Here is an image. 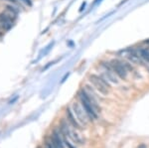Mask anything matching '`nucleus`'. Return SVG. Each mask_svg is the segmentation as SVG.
Returning <instances> with one entry per match:
<instances>
[{
  "label": "nucleus",
  "instance_id": "obj_16",
  "mask_svg": "<svg viewBox=\"0 0 149 148\" xmlns=\"http://www.w3.org/2000/svg\"><path fill=\"white\" fill-rule=\"evenodd\" d=\"M139 148H145V145H141V146L139 147Z\"/></svg>",
  "mask_w": 149,
  "mask_h": 148
},
{
  "label": "nucleus",
  "instance_id": "obj_15",
  "mask_svg": "<svg viewBox=\"0 0 149 148\" xmlns=\"http://www.w3.org/2000/svg\"><path fill=\"white\" fill-rule=\"evenodd\" d=\"M98 1H100V0H95V2H93V4H95V3H97V2Z\"/></svg>",
  "mask_w": 149,
  "mask_h": 148
},
{
  "label": "nucleus",
  "instance_id": "obj_4",
  "mask_svg": "<svg viewBox=\"0 0 149 148\" xmlns=\"http://www.w3.org/2000/svg\"><path fill=\"white\" fill-rule=\"evenodd\" d=\"M15 18L14 16H12L11 14H9L8 12H1L0 13V21L3 24L5 30H9L13 26V19Z\"/></svg>",
  "mask_w": 149,
  "mask_h": 148
},
{
  "label": "nucleus",
  "instance_id": "obj_12",
  "mask_svg": "<svg viewBox=\"0 0 149 148\" xmlns=\"http://www.w3.org/2000/svg\"><path fill=\"white\" fill-rule=\"evenodd\" d=\"M23 2H25L27 5H29V6H31L32 5V2H31V0H22Z\"/></svg>",
  "mask_w": 149,
  "mask_h": 148
},
{
  "label": "nucleus",
  "instance_id": "obj_11",
  "mask_svg": "<svg viewBox=\"0 0 149 148\" xmlns=\"http://www.w3.org/2000/svg\"><path fill=\"white\" fill-rule=\"evenodd\" d=\"M47 148H55L54 144H53V142L52 143L51 142H48L47 143Z\"/></svg>",
  "mask_w": 149,
  "mask_h": 148
},
{
  "label": "nucleus",
  "instance_id": "obj_13",
  "mask_svg": "<svg viewBox=\"0 0 149 148\" xmlns=\"http://www.w3.org/2000/svg\"><path fill=\"white\" fill-rule=\"evenodd\" d=\"M5 1H9V2H11V3H14V4L17 3V0H5Z\"/></svg>",
  "mask_w": 149,
  "mask_h": 148
},
{
  "label": "nucleus",
  "instance_id": "obj_17",
  "mask_svg": "<svg viewBox=\"0 0 149 148\" xmlns=\"http://www.w3.org/2000/svg\"><path fill=\"white\" fill-rule=\"evenodd\" d=\"M146 68H147V69H148V70H149V67H147V66H146Z\"/></svg>",
  "mask_w": 149,
  "mask_h": 148
},
{
  "label": "nucleus",
  "instance_id": "obj_2",
  "mask_svg": "<svg viewBox=\"0 0 149 148\" xmlns=\"http://www.w3.org/2000/svg\"><path fill=\"white\" fill-rule=\"evenodd\" d=\"M73 110L74 114L76 115V118L78 119V121L80 123L84 125H86L88 122V115L86 113V111L85 110V108L83 107V106H81L79 102H74L73 104Z\"/></svg>",
  "mask_w": 149,
  "mask_h": 148
},
{
  "label": "nucleus",
  "instance_id": "obj_5",
  "mask_svg": "<svg viewBox=\"0 0 149 148\" xmlns=\"http://www.w3.org/2000/svg\"><path fill=\"white\" fill-rule=\"evenodd\" d=\"M66 113H67V116H68V120L70 121V123H71L74 127L80 128L81 127L80 123H79V121L77 120L76 117L74 116V114H73V113H72L71 109H70V107H68V108L66 109Z\"/></svg>",
  "mask_w": 149,
  "mask_h": 148
},
{
  "label": "nucleus",
  "instance_id": "obj_3",
  "mask_svg": "<svg viewBox=\"0 0 149 148\" xmlns=\"http://www.w3.org/2000/svg\"><path fill=\"white\" fill-rule=\"evenodd\" d=\"M110 65H111L112 69H113L115 75L117 76V77H119L122 80H124V79H126L127 77V70L125 69V67L124 65L122 64L121 60H111V61L109 62Z\"/></svg>",
  "mask_w": 149,
  "mask_h": 148
},
{
  "label": "nucleus",
  "instance_id": "obj_6",
  "mask_svg": "<svg viewBox=\"0 0 149 148\" xmlns=\"http://www.w3.org/2000/svg\"><path fill=\"white\" fill-rule=\"evenodd\" d=\"M53 144H54L55 148H64L63 141H62L59 133L54 132V134H53Z\"/></svg>",
  "mask_w": 149,
  "mask_h": 148
},
{
  "label": "nucleus",
  "instance_id": "obj_10",
  "mask_svg": "<svg viewBox=\"0 0 149 148\" xmlns=\"http://www.w3.org/2000/svg\"><path fill=\"white\" fill-rule=\"evenodd\" d=\"M3 31H5V28H4L3 24L1 23V21H0V35L2 34V32H3Z\"/></svg>",
  "mask_w": 149,
  "mask_h": 148
},
{
  "label": "nucleus",
  "instance_id": "obj_14",
  "mask_svg": "<svg viewBox=\"0 0 149 148\" xmlns=\"http://www.w3.org/2000/svg\"><path fill=\"white\" fill-rule=\"evenodd\" d=\"M85 7H86V3H84L83 5H81V9H80V11H83L84 9H85Z\"/></svg>",
  "mask_w": 149,
  "mask_h": 148
},
{
  "label": "nucleus",
  "instance_id": "obj_8",
  "mask_svg": "<svg viewBox=\"0 0 149 148\" xmlns=\"http://www.w3.org/2000/svg\"><path fill=\"white\" fill-rule=\"evenodd\" d=\"M6 11L8 12L9 14H11L12 16H14V17L18 14V9L12 5H9V4L6 5Z\"/></svg>",
  "mask_w": 149,
  "mask_h": 148
},
{
  "label": "nucleus",
  "instance_id": "obj_9",
  "mask_svg": "<svg viewBox=\"0 0 149 148\" xmlns=\"http://www.w3.org/2000/svg\"><path fill=\"white\" fill-rule=\"evenodd\" d=\"M121 62H122V64L124 65V67H125V69L127 70V72H128V71H133V67L131 66L130 63H128V62H125V61H122V60H121Z\"/></svg>",
  "mask_w": 149,
  "mask_h": 148
},
{
  "label": "nucleus",
  "instance_id": "obj_7",
  "mask_svg": "<svg viewBox=\"0 0 149 148\" xmlns=\"http://www.w3.org/2000/svg\"><path fill=\"white\" fill-rule=\"evenodd\" d=\"M137 51H138L139 55L141 56V58L143 59V61L149 64V50L144 49V48H139Z\"/></svg>",
  "mask_w": 149,
  "mask_h": 148
},
{
  "label": "nucleus",
  "instance_id": "obj_1",
  "mask_svg": "<svg viewBox=\"0 0 149 148\" xmlns=\"http://www.w3.org/2000/svg\"><path fill=\"white\" fill-rule=\"evenodd\" d=\"M90 82L93 83V87L97 89V92H100L102 94H107L109 90V81L107 79H104L102 76H97V75H93L90 76Z\"/></svg>",
  "mask_w": 149,
  "mask_h": 148
}]
</instances>
